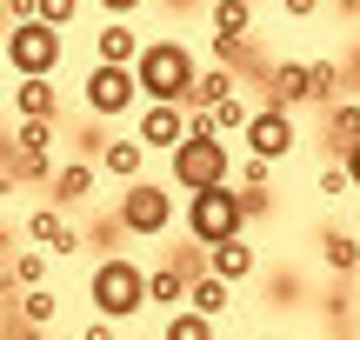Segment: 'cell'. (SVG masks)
Instances as JSON below:
<instances>
[{
	"instance_id": "obj_1",
	"label": "cell",
	"mask_w": 360,
	"mask_h": 340,
	"mask_svg": "<svg viewBox=\"0 0 360 340\" xmlns=\"http://www.w3.org/2000/svg\"><path fill=\"white\" fill-rule=\"evenodd\" d=\"M193 74H200V60H193V47L180 34L147 40L141 60H134V87H141V100H160V107H187Z\"/></svg>"
},
{
	"instance_id": "obj_2",
	"label": "cell",
	"mask_w": 360,
	"mask_h": 340,
	"mask_svg": "<svg viewBox=\"0 0 360 340\" xmlns=\"http://www.w3.org/2000/svg\"><path fill=\"white\" fill-rule=\"evenodd\" d=\"M87 301H94V314L101 320H134V314H147V267L134 261V254H101L94 261V274H87Z\"/></svg>"
},
{
	"instance_id": "obj_3",
	"label": "cell",
	"mask_w": 360,
	"mask_h": 340,
	"mask_svg": "<svg viewBox=\"0 0 360 340\" xmlns=\"http://www.w3.org/2000/svg\"><path fill=\"white\" fill-rule=\"evenodd\" d=\"M180 227H187L193 247H220V240H240L247 234V214H240V194L227 187H207V194H187L180 207Z\"/></svg>"
},
{
	"instance_id": "obj_4",
	"label": "cell",
	"mask_w": 360,
	"mask_h": 340,
	"mask_svg": "<svg viewBox=\"0 0 360 340\" xmlns=\"http://www.w3.org/2000/svg\"><path fill=\"white\" fill-rule=\"evenodd\" d=\"M174 214H180V194L167 181H134V187H120V200H114V221H120L127 240H160L174 227Z\"/></svg>"
},
{
	"instance_id": "obj_5",
	"label": "cell",
	"mask_w": 360,
	"mask_h": 340,
	"mask_svg": "<svg viewBox=\"0 0 360 340\" xmlns=\"http://www.w3.org/2000/svg\"><path fill=\"white\" fill-rule=\"evenodd\" d=\"M227 181H233V147L227 140H180L167 154V187L180 200L207 194V187H227Z\"/></svg>"
},
{
	"instance_id": "obj_6",
	"label": "cell",
	"mask_w": 360,
	"mask_h": 340,
	"mask_svg": "<svg viewBox=\"0 0 360 340\" xmlns=\"http://www.w3.org/2000/svg\"><path fill=\"white\" fill-rule=\"evenodd\" d=\"M60 53H67V34H53L40 20H20V27L0 34V60L13 67V80H53Z\"/></svg>"
},
{
	"instance_id": "obj_7",
	"label": "cell",
	"mask_w": 360,
	"mask_h": 340,
	"mask_svg": "<svg viewBox=\"0 0 360 340\" xmlns=\"http://www.w3.org/2000/svg\"><path fill=\"white\" fill-rule=\"evenodd\" d=\"M80 107H87L94 120H127L134 107H141V87H134V67H101L94 60L87 74H80Z\"/></svg>"
},
{
	"instance_id": "obj_8",
	"label": "cell",
	"mask_w": 360,
	"mask_h": 340,
	"mask_svg": "<svg viewBox=\"0 0 360 340\" xmlns=\"http://www.w3.org/2000/svg\"><path fill=\"white\" fill-rule=\"evenodd\" d=\"M294 147H300V127H294V114H281V107H267L260 100L254 107V120L240 127V154H254V160H294Z\"/></svg>"
},
{
	"instance_id": "obj_9",
	"label": "cell",
	"mask_w": 360,
	"mask_h": 340,
	"mask_svg": "<svg viewBox=\"0 0 360 340\" xmlns=\"http://www.w3.org/2000/svg\"><path fill=\"white\" fill-rule=\"evenodd\" d=\"M134 140L147 147V154H174L180 140H187V107H160V100H141L134 107Z\"/></svg>"
},
{
	"instance_id": "obj_10",
	"label": "cell",
	"mask_w": 360,
	"mask_h": 340,
	"mask_svg": "<svg viewBox=\"0 0 360 340\" xmlns=\"http://www.w3.org/2000/svg\"><path fill=\"white\" fill-rule=\"evenodd\" d=\"M27 240H34L47 261H74V254H87V240H80V227L67 221L60 207H40V214H27Z\"/></svg>"
},
{
	"instance_id": "obj_11",
	"label": "cell",
	"mask_w": 360,
	"mask_h": 340,
	"mask_svg": "<svg viewBox=\"0 0 360 340\" xmlns=\"http://www.w3.org/2000/svg\"><path fill=\"white\" fill-rule=\"evenodd\" d=\"M94 181H101V167H94V160H60V167H53V181H47V207H87L94 200Z\"/></svg>"
},
{
	"instance_id": "obj_12",
	"label": "cell",
	"mask_w": 360,
	"mask_h": 340,
	"mask_svg": "<svg viewBox=\"0 0 360 340\" xmlns=\"http://www.w3.org/2000/svg\"><path fill=\"white\" fill-rule=\"evenodd\" d=\"M207 274L214 280H227V287H247V280L260 274V254H254V240H220V247H207Z\"/></svg>"
},
{
	"instance_id": "obj_13",
	"label": "cell",
	"mask_w": 360,
	"mask_h": 340,
	"mask_svg": "<svg viewBox=\"0 0 360 340\" xmlns=\"http://www.w3.org/2000/svg\"><path fill=\"white\" fill-rule=\"evenodd\" d=\"M141 47H147V40L134 34V20H107L101 34H94V60H101V67H134Z\"/></svg>"
},
{
	"instance_id": "obj_14",
	"label": "cell",
	"mask_w": 360,
	"mask_h": 340,
	"mask_svg": "<svg viewBox=\"0 0 360 340\" xmlns=\"http://www.w3.org/2000/svg\"><path fill=\"white\" fill-rule=\"evenodd\" d=\"M267 107H281V114L314 107V100H307V60H274V74H267Z\"/></svg>"
},
{
	"instance_id": "obj_15",
	"label": "cell",
	"mask_w": 360,
	"mask_h": 340,
	"mask_svg": "<svg viewBox=\"0 0 360 340\" xmlns=\"http://www.w3.org/2000/svg\"><path fill=\"white\" fill-rule=\"evenodd\" d=\"M101 174H114L120 187H134V181H147V147L134 140V133H114V140L101 147Z\"/></svg>"
},
{
	"instance_id": "obj_16",
	"label": "cell",
	"mask_w": 360,
	"mask_h": 340,
	"mask_svg": "<svg viewBox=\"0 0 360 340\" xmlns=\"http://www.w3.org/2000/svg\"><path fill=\"white\" fill-rule=\"evenodd\" d=\"M321 267L334 280L360 274V234H354V227H327V234H321Z\"/></svg>"
},
{
	"instance_id": "obj_17",
	"label": "cell",
	"mask_w": 360,
	"mask_h": 340,
	"mask_svg": "<svg viewBox=\"0 0 360 340\" xmlns=\"http://www.w3.org/2000/svg\"><path fill=\"white\" fill-rule=\"evenodd\" d=\"M60 114V87L53 80H20L13 87V120H53Z\"/></svg>"
},
{
	"instance_id": "obj_18",
	"label": "cell",
	"mask_w": 360,
	"mask_h": 340,
	"mask_svg": "<svg viewBox=\"0 0 360 340\" xmlns=\"http://www.w3.org/2000/svg\"><path fill=\"white\" fill-rule=\"evenodd\" d=\"M147 307H160V314H180L187 307V274L180 267H147Z\"/></svg>"
},
{
	"instance_id": "obj_19",
	"label": "cell",
	"mask_w": 360,
	"mask_h": 340,
	"mask_svg": "<svg viewBox=\"0 0 360 340\" xmlns=\"http://www.w3.org/2000/svg\"><path fill=\"white\" fill-rule=\"evenodd\" d=\"M207 27L227 40H254V0H207Z\"/></svg>"
},
{
	"instance_id": "obj_20",
	"label": "cell",
	"mask_w": 360,
	"mask_h": 340,
	"mask_svg": "<svg viewBox=\"0 0 360 340\" xmlns=\"http://www.w3.org/2000/svg\"><path fill=\"white\" fill-rule=\"evenodd\" d=\"M187 307H193L200 320H220V314L233 307V287H227V280H214V274H193V280H187Z\"/></svg>"
},
{
	"instance_id": "obj_21",
	"label": "cell",
	"mask_w": 360,
	"mask_h": 340,
	"mask_svg": "<svg viewBox=\"0 0 360 340\" xmlns=\"http://www.w3.org/2000/svg\"><path fill=\"white\" fill-rule=\"evenodd\" d=\"M340 87H347V67H340V60H307V100H314V107L347 100Z\"/></svg>"
},
{
	"instance_id": "obj_22",
	"label": "cell",
	"mask_w": 360,
	"mask_h": 340,
	"mask_svg": "<svg viewBox=\"0 0 360 340\" xmlns=\"http://www.w3.org/2000/svg\"><path fill=\"white\" fill-rule=\"evenodd\" d=\"M227 93H240V80H233V67H200L187 87V107H220Z\"/></svg>"
},
{
	"instance_id": "obj_23",
	"label": "cell",
	"mask_w": 360,
	"mask_h": 340,
	"mask_svg": "<svg viewBox=\"0 0 360 340\" xmlns=\"http://www.w3.org/2000/svg\"><path fill=\"white\" fill-rule=\"evenodd\" d=\"M327 147H334V160L360 147V100H334L327 107Z\"/></svg>"
},
{
	"instance_id": "obj_24",
	"label": "cell",
	"mask_w": 360,
	"mask_h": 340,
	"mask_svg": "<svg viewBox=\"0 0 360 340\" xmlns=\"http://www.w3.org/2000/svg\"><path fill=\"white\" fill-rule=\"evenodd\" d=\"M7 287H13V294H27V287H47V254H40V247L13 254V261H7Z\"/></svg>"
},
{
	"instance_id": "obj_25",
	"label": "cell",
	"mask_w": 360,
	"mask_h": 340,
	"mask_svg": "<svg viewBox=\"0 0 360 340\" xmlns=\"http://www.w3.org/2000/svg\"><path fill=\"white\" fill-rule=\"evenodd\" d=\"M207 114H214V133H220V140H227V133L240 140V127L254 120V100H247V93H227V100H220V107H207Z\"/></svg>"
},
{
	"instance_id": "obj_26",
	"label": "cell",
	"mask_w": 360,
	"mask_h": 340,
	"mask_svg": "<svg viewBox=\"0 0 360 340\" xmlns=\"http://www.w3.org/2000/svg\"><path fill=\"white\" fill-rule=\"evenodd\" d=\"M13 314H20L27 327H47V320L60 314V294H53V287H27V294H20V307H13Z\"/></svg>"
},
{
	"instance_id": "obj_27",
	"label": "cell",
	"mask_w": 360,
	"mask_h": 340,
	"mask_svg": "<svg viewBox=\"0 0 360 340\" xmlns=\"http://www.w3.org/2000/svg\"><path fill=\"white\" fill-rule=\"evenodd\" d=\"M160 340H214V320H200L193 307H180V314L160 320Z\"/></svg>"
},
{
	"instance_id": "obj_28",
	"label": "cell",
	"mask_w": 360,
	"mask_h": 340,
	"mask_svg": "<svg viewBox=\"0 0 360 340\" xmlns=\"http://www.w3.org/2000/svg\"><path fill=\"white\" fill-rule=\"evenodd\" d=\"M13 147L20 154H53V120H13Z\"/></svg>"
},
{
	"instance_id": "obj_29",
	"label": "cell",
	"mask_w": 360,
	"mask_h": 340,
	"mask_svg": "<svg viewBox=\"0 0 360 340\" xmlns=\"http://www.w3.org/2000/svg\"><path fill=\"white\" fill-rule=\"evenodd\" d=\"M34 20H40V27H53V34H74L80 0H34Z\"/></svg>"
},
{
	"instance_id": "obj_30",
	"label": "cell",
	"mask_w": 360,
	"mask_h": 340,
	"mask_svg": "<svg viewBox=\"0 0 360 340\" xmlns=\"http://www.w3.org/2000/svg\"><path fill=\"white\" fill-rule=\"evenodd\" d=\"M7 174H13V181H53V154H20V147H13Z\"/></svg>"
},
{
	"instance_id": "obj_31",
	"label": "cell",
	"mask_w": 360,
	"mask_h": 340,
	"mask_svg": "<svg viewBox=\"0 0 360 340\" xmlns=\"http://www.w3.org/2000/svg\"><path fill=\"white\" fill-rule=\"evenodd\" d=\"M233 194H240L247 227H254V221H274V187H233Z\"/></svg>"
},
{
	"instance_id": "obj_32",
	"label": "cell",
	"mask_w": 360,
	"mask_h": 340,
	"mask_svg": "<svg viewBox=\"0 0 360 340\" xmlns=\"http://www.w3.org/2000/svg\"><path fill=\"white\" fill-rule=\"evenodd\" d=\"M233 187H274V160L240 154V160H233Z\"/></svg>"
},
{
	"instance_id": "obj_33",
	"label": "cell",
	"mask_w": 360,
	"mask_h": 340,
	"mask_svg": "<svg viewBox=\"0 0 360 340\" xmlns=\"http://www.w3.org/2000/svg\"><path fill=\"white\" fill-rule=\"evenodd\" d=\"M321 194H354V181H347V167H340V160H327V167H321Z\"/></svg>"
},
{
	"instance_id": "obj_34",
	"label": "cell",
	"mask_w": 360,
	"mask_h": 340,
	"mask_svg": "<svg viewBox=\"0 0 360 340\" xmlns=\"http://www.w3.org/2000/svg\"><path fill=\"white\" fill-rule=\"evenodd\" d=\"M187 140H220V133H214V114H207V107H187Z\"/></svg>"
},
{
	"instance_id": "obj_35",
	"label": "cell",
	"mask_w": 360,
	"mask_h": 340,
	"mask_svg": "<svg viewBox=\"0 0 360 340\" xmlns=\"http://www.w3.org/2000/svg\"><path fill=\"white\" fill-rule=\"evenodd\" d=\"M141 7H147V0H101V13H107V20H134Z\"/></svg>"
},
{
	"instance_id": "obj_36",
	"label": "cell",
	"mask_w": 360,
	"mask_h": 340,
	"mask_svg": "<svg viewBox=\"0 0 360 340\" xmlns=\"http://www.w3.org/2000/svg\"><path fill=\"white\" fill-rule=\"evenodd\" d=\"M80 340H120V327H114V320H101V314H94L87 327H80Z\"/></svg>"
},
{
	"instance_id": "obj_37",
	"label": "cell",
	"mask_w": 360,
	"mask_h": 340,
	"mask_svg": "<svg viewBox=\"0 0 360 340\" xmlns=\"http://www.w3.org/2000/svg\"><path fill=\"white\" fill-rule=\"evenodd\" d=\"M281 13H287V20H314V13H321V0H281Z\"/></svg>"
},
{
	"instance_id": "obj_38",
	"label": "cell",
	"mask_w": 360,
	"mask_h": 340,
	"mask_svg": "<svg viewBox=\"0 0 360 340\" xmlns=\"http://www.w3.org/2000/svg\"><path fill=\"white\" fill-rule=\"evenodd\" d=\"M7 7V27H20V20H34V0H0Z\"/></svg>"
},
{
	"instance_id": "obj_39",
	"label": "cell",
	"mask_w": 360,
	"mask_h": 340,
	"mask_svg": "<svg viewBox=\"0 0 360 340\" xmlns=\"http://www.w3.org/2000/svg\"><path fill=\"white\" fill-rule=\"evenodd\" d=\"M340 167H347V181H354V194H360V147H347V154H340Z\"/></svg>"
},
{
	"instance_id": "obj_40",
	"label": "cell",
	"mask_w": 360,
	"mask_h": 340,
	"mask_svg": "<svg viewBox=\"0 0 360 340\" xmlns=\"http://www.w3.org/2000/svg\"><path fill=\"white\" fill-rule=\"evenodd\" d=\"M340 67H347V87H360V53H354V60H340ZM354 100H360V93H354Z\"/></svg>"
},
{
	"instance_id": "obj_41",
	"label": "cell",
	"mask_w": 360,
	"mask_h": 340,
	"mask_svg": "<svg viewBox=\"0 0 360 340\" xmlns=\"http://www.w3.org/2000/svg\"><path fill=\"white\" fill-rule=\"evenodd\" d=\"M354 234H360V214H354Z\"/></svg>"
},
{
	"instance_id": "obj_42",
	"label": "cell",
	"mask_w": 360,
	"mask_h": 340,
	"mask_svg": "<svg viewBox=\"0 0 360 340\" xmlns=\"http://www.w3.org/2000/svg\"><path fill=\"white\" fill-rule=\"evenodd\" d=\"M0 67H7V60H0Z\"/></svg>"
}]
</instances>
